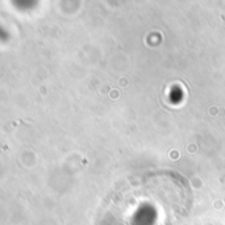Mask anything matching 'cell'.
Segmentation results:
<instances>
[{
	"instance_id": "1",
	"label": "cell",
	"mask_w": 225,
	"mask_h": 225,
	"mask_svg": "<svg viewBox=\"0 0 225 225\" xmlns=\"http://www.w3.org/2000/svg\"><path fill=\"white\" fill-rule=\"evenodd\" d=\"M190 182L174 170L132 178L104 199L95 225H178L192 208Z\"/></svg>"
}]
</instances>
